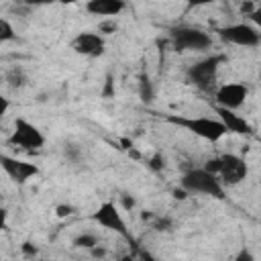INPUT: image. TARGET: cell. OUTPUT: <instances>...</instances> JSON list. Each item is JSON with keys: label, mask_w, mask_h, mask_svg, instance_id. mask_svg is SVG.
<instances>
[{"label": "cell", "mask_w": 261, "mask_h": 261, "mask_svg": "<svg viewBox=\"0 0 261 261\" xmlns=\"http://www.w3.org/2000/svg\"><path fill=\"white\" fill-rule=\"evenodd\" d=\"M232 261H255V257H253V253L249 249H241Z\"/></svg>", "instance_id": "cell-19"}, {"label": "cell", "mask_w": 261, "mask_h": 261, "mask_svg": "<svg viewBox=\"0 0 261 261\" xmlns=\"http://www.w3.org/2000/svg\"><path fill=\"white\" fill-rule=\"evenodd\" d=\"M73 245L75 247H82V249H94V247H98V239H96V234H80V237H75L73 239Z\"/></svg>", "instance_id": "cell-15"}, {"label": "cell", "mask_w": 261, "mask_h": 261, "mask_svg": "<svg viewBox=\"0 0 261 261\" xmlns=\"http://www.w3.org/2000/svg\"><path fill=\"white\" fill-rule=\"evenodd\" d=\"M0 167L4 169V173L14 179L16 184H24L27 179L39 175V167L35 163H29L24 159H16L12 155H4L0 153Z\"/></svg>", "instance_id": "cell-10"}, {"label": "cell", "mask_w": 261, "mask_h": 261, "mask_svg": "<svg viewBox=\"0 0 261 261\" xmlns=\"http://www.w3.org/2000/svg\"><path fill=\"white\" fill-rule=\"evenodd\" d=\"M181 190L186 194H202V196H210L218 200L224 198V186L220 184V179L202 167L190 169L181 175Z\"/></svg>", "instance_id": "cell-1"}, {"label": "cell", "mask_w": 261, "mask_h": 261, "mask_svg": "<svg viewBox=\"0 0 261 261\" xmlns=\"http://www.w3.org/2000/svg\"><path fill=\"white\" fill-rule=\"evenodd\" d=\"M149 167H151L153 171H161V169H163V157H161V155H153V157L149 159Z\"/></svg>", "instance_id": "cell-18"}, {"label": "cell", "mask_w": 261, "mask_h": 261, "mask_svg": "<svg viewBox=\"0 0 261 261\" xmlns=\"http://www.w3.org/2000/svg\"><path fill=\"white\" fill-rule=\"evenodd\" d=\"M100 31H116V22H114V20L102 22V24H100Z\"/></svg>", "instance_id": "cell-25"}, {"label": "cell", "mask_w": 261, "mask_h": 261, "mask_svg": "<svg viewBox=\"0 0 261 261\" xmlns=\"http://www.w3.org/2000/svg\"><path fill=\"white\" fill-rule=\"evenodd\" d=\"M126 8L122 0H90L86 2V10L94 16H116Z\"/></svg>", "instance_id": "cell-13"}, {"label": "cell", "mask_w": 261, "mask_h": 261, "mask_svg": "<svg viewBox=\"0 0 261 261\" xmlns=\"http://www.w3.org/2000/svg\"><path fill=\"white\" fill-rule=\"evenodd\" d=\"M224 61V55H212V57H206L194 65L188 67V80L204 90V92H210L214 88V82H216V73H218V67L220 63Z\"/></svg>", "instance_id": "cell-4"}, {"label": "cell", "mask_w": 261, "mask_h": 261, "mask_svg": "<svg viewBox=\"0 0 261 261\" xmlns=\"http://www.w3.org/2000/svg\"><path fill=\"white\" fill-rule=\"evenodd\" d=\"M8 82H10V86H22L24 82H27V77H24V71L20 69V67H14L10 73H8Z\"/></svg>", "instance_id": "cell-17"}, {"label": "cell", "mask_w": 261, "mask_h": 261, "mask_svg": "<svg viewBox=\"0 0 261 261\" xmlns=\"http://www.w3.org/2000/svg\"><path fill=\"white\" fill-rule=\"evenodd\" d=\"M22 249H24V253H29V255L33 253V255H35V247H31V243H24V247H22Z\"/></svg>", "instance_id": "cell-26"}, {"label": "cell", "mask_w": 261, "mask_h": 261, "mask_svg": "<svg viewBox=\"0 0 261 261\" xmlns=\"http://www.w3.org/2000/svg\"><path fill=\"white\" fill-rule=\"evenodd\" d=\"M71 47L75 53L86 55V57H100L106 49V41L100 33H92V31H84L77 33L71 41Z\"/></svg>", "instance_id": "cell-11"}, {"label": "cell", "mask_w": 261, "mask_h": 261, "mask_svg": "<svg viewBox=\"0 0 261 261\" xmlns=\"http://www.w3.org/2000/svg\"><path fill=\"white\" fill-rule=\"evenodd\" d=\"M216 114H218V120L222 122V126H224L226 133L247 135V137L253 135V126H251L243 116H239L234 110H226V108H218V106H216Z\"/></svg>", "instance_id": "cell-12"}, {"label": "cell", "mask_w": 261, "mask_h": 261, "mask_svg": "<svg viewBox=\"0 0 261 261\" xmlns=\"http://www.w3.org/2000/svg\"><path fill=\"white\" fill-rule=\"evenodd\" d=\"M255 8H257V4H253V2H243V4H241V12H243L245 16H251V14L255 12Z\"/></svg>", "instance_id": "cell-21"}, {"label": "cell", "mask_w": 261, "mask_h": 261, "mask_svg": "<svg viewBox=\"0 0 261 261\" xmlns=\"http://www.w3.org/2000/svg\"><path fill=\"white\" fill-rule=\"evenodd\" d=\"M169 122L177 124V126H184L186 130L194 133L196 137L204 139V141H218L226 135L222 122L218 118H208V116H175V114H169L167 116Z\"/></svg>", "instance_id": "cell-2"}, {"label": "cell", "mask_w": 261, "mask_h": 261, "mask_svg": "<svg viewBox=\"0 0 261 261\" xmlns=\"http://www.w3.org/2000/svg\"><path fill=\"white\" fill-rule=\"evenodd\" d=\"M218 159H220V167H218L216 177L220 179L222 186H237V184H241L247 177L249 167H247L243 157L226 153V155H222Z\"/></svg>", "instance_id": "cell-7"}, {"label": "cell", "mask_w": 261, "mask_h": 261, "mask_svg": "<svg viewBox=\"0 0 261 261\" xmlns=\"http://www.w3.org/2000/svg\"><path fill=\"white\" fill-rule=\"evenodd\" d=\"M73 212V208L69 206V204H61V206H57V216L59 218H65V216H69Z\"/></svg>", "instance_id": "cell-22"}, {"label": "cell", "mask_w": 261, "mask_h": 261, "mask_svg": "<svg viewBox=\"0 0 261 261\" xmlns=\"http://www.w3.org/2000/svg\"><path fill=\"white\" fill-rule=\"evenodd\" d=\"M8 143L18 147V149H24V151H35V149H41L45 145V135L37 124L29 122L27 118H16L14 130L8 139Z\"/></svg>", "instance_id": "cell-5"}, {"label": "cell", "mask_w": 261, "mask_h": 261, "mask_svg": "<svg viewBox=\"0 0 261 261\" xmlns=\"http://www.w3.org/2000/svg\"><path fill=\"white\" fill-rule=\"evenodd\" d=\"M120 261H135V259H133V257H130V255H124V257H122V259H120Z\"/></svg>", "instance_id": "cell-28"}, {"label": "cell", "mask_w": 261, "mask_h": 261, "mask_svg": "<svg viewBox=\"0 0 261 261\" xmlns=\"http://www.w3.org/2000/svg\"><path fill=\"white\" fill-rule=\"evenodd\" d=\"M92 220L98 222L100 226L108 228V230L118 232L120 237H124V239H128V241L133 239L130 232H128V228H126V222H124V218H122V214L118 212V208H116L114 202H102V204L98 206V210L92 214Z\"/></svg>", "instance_id": "cell-8"}, {"label": "cell", "mask_w": 261, "mask_h": 261, "mask_svg": "<svg viewBox=\"0 0 261 261\" xmlns=\"http://www.w3.org/2000/svg\"><path fill=\"white\" fill-rule=\"evenodd\" d=\"M8 108H10V100H8V98H6V96L0 92V118H2V116L8 112Z\"/></svg>", "instance_id": "cell-20"}, {"label": "cell", "mask_w": 261, "mask_h": 261, "mask_svg": "<svg viewBox=\"0 0 261 261\" xmlns=\"http://www.w3.org/2000/svg\"><path fill=\"white\" fill-rule=\"evenodd\" d=\"M216 33L224 43H232V45H239V47H257L261 43L259 29L249 24V22H234V24L218 29Z\"/></svg>", "instance_id": "cell-6"}, {"label": "cell", "mask_w": 261, "mask_h": 261, "mask_svg": "<svg viewBox=\"0 0 261 261\" xmlns=\"http://www.w3.org/2000/svg\"><path fill=\"white\" fill-rule=\"evenodd\" d=\"M16 35H14V29L12 24L6 20V18H0V43H6V41H12Z\"/></svg>", "instance_id": "cell-16"}, {"label": "cell", "mask_w": 261, "mask_h": 261, "mask_svg": "<svg viewBox=\"0 0 261 261\" xmlns=\"http://www.w3.org/2000/svg\"><path fill=\"white\" fill-rule=\"evenodd\" d=\"M139 94H141V100H143V102H151L153 96H155L153 84H151V80H149L147 73H143V75L139 77Z\"/></svg>", "instance_id": "cell-14"}, {"label": "cell", "mask_w": 261, "mask_h": 261, "mask_svg": "<svg viewBox=\"0 0 261 261\" xmlns=\"http://www.w3.org/2000/svg\"><path fill=\"white\" fill-rule=\"evenodd\" d=\"M6 222H8V210L4 206H0V230L6 228Z\"/></svg>", "instance_id": "cell-23"}, {"label": "cell", "mask_w": 261, "mask_h": 261, "mask_svg": "<svg viewBox=\"0 0 261 261\" xmlns=\"http://www.w3.org/2000/svg\"><path fill=\"white\" fill-rule=\"evenodd\" d=\"M175 198L184 200V198H186V192H184V190H175Z\"/></svg>", "instance_id": "cell-27"}, {"label": "cell", "mask_w": 261, "mask_h": 261, "mask_svg": "<svg viewBox=\"0 0 261 261\" xmlns=\"http://www.w3.org/2000/svg\"><path fill=\"white\" fill-rule=\"evenodd\" d=\"M169 37L175 51H204L212 45V37L196 27H175Z\"/></svg>", "instance_id": "cell-3"}, {"label": "cell", "mask_w": 261, "mask_h": 261, "mask_svg": "<svg viewBox=\"0 0 261 261\" xmlns=\"http://www.w3.org/2000/svg\"><path fill=\"white\" fill-rule=\"evenodd\" d=\"M249 96V88L245 84L239 82H230V84H222L214 90V100L218 104V108H226V110H237L245 104Z\"/></svg>", "instance_id": "cell-9"}, {"label": "cell", "mask_w": 261, "mask_h": 261, "mask_svg": "<svg viewBox=\"0 0 261 261\" xmlns=\"http://www.w3.org/2000/svg\"><path fill=\"white\" fill-rule=\"evenodd\" d=\"M135 261H157V259H155L151 253H147V251L141 249V251H139V259H135Z\"/></svg>", "instance_id": "cell-24"}]
</instances>
